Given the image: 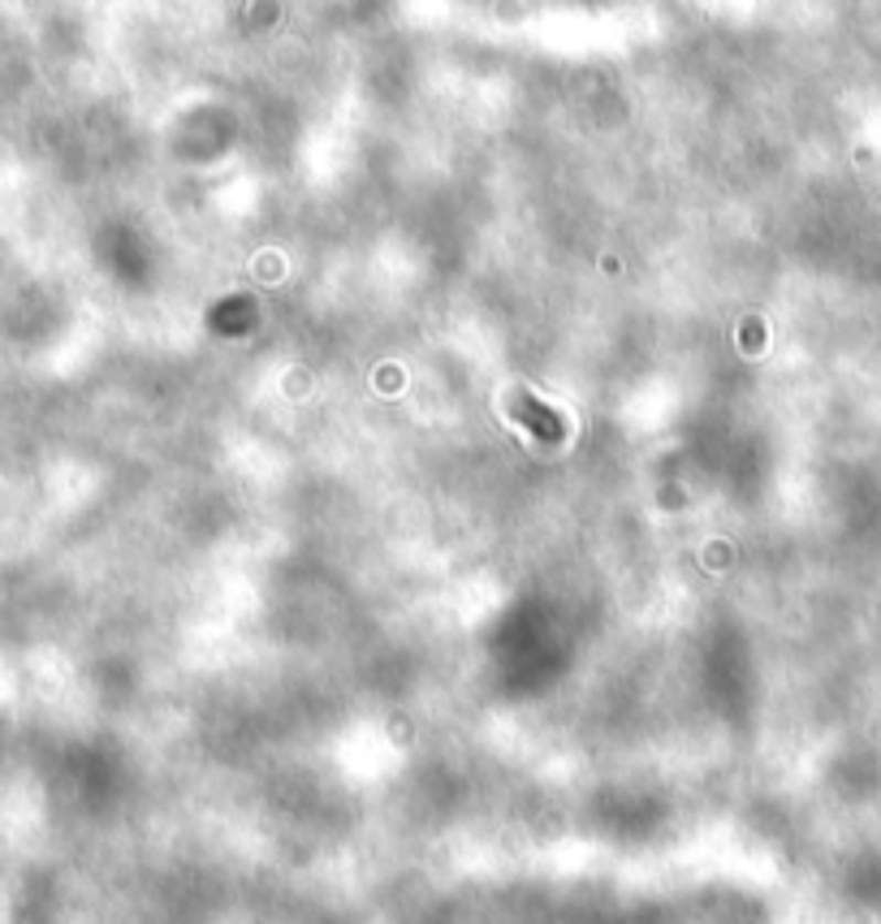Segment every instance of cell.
<instances>
[{"mask_svg":"<svg viewBox=\"0 0 881 924\" xmlns=\"http://www.w3.org/2000/svg\"><path fill=\"white\" fill-rule=\"evenodd\" d=\"M506 411L515 415L523 428H531L536 437H558V432H562V419L549 411V407H540V402H536L531 394H523V389L506 398Z\"/></svg>","mask_w":881,"mask_h":924,"instance_id":"1","label":"cell"}]
</instances>
